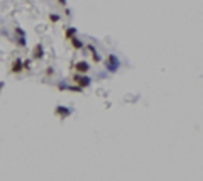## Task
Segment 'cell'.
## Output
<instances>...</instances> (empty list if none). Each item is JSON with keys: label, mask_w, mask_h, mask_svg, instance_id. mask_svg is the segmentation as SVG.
<instances>
[{"label": "cell", "mask_w": 203, "mask_h": 181, "mask_svg": "<svg viewBox=\"0 0 203 181\" xmlns=\"http://www.w3.org/2000/svg\"><path fill=\"white\" fill-rule=\"evenodd\" d=\"M73 83H76L80 88H86L90 85V78H86L83 73H74L73 75Z\"/></svg>", "instance_id": "6da1fadb"}, {"label": "cell", "mask_w": 203, "mask_h": 181, "mask_svg": "<svg viewBox=\"0 0 203 181\" xmlns=\"http://www.w3.org/2000/svg\"><path fill=\"white\" fill-rule=\"evenodd\" d=\"M44 58V51H43V44H36L34 46V51H32V59L39 61Z\"/></svg>", "instance_id": "7a4b0ae2"}, {"label": "cell", "mask_w": 203, "mask_h": 181, "mask_svg": "<svg viewBox=\"0 0 203 181\" xmlns=\"http://www.w3.org/2000/svg\"><path fill=\"white\" fill-rule=\"evenodd\" d=\"M107 68H109L110 71H117V68H119V59L114 56V54H110L109 59H107Z\"/></svg>", "instance_id": "3957f363"}, {"label": "cell", "mask_w": 203, "mask_h": 181, "mask_svg": "<svg viewBox=\"0 0 203 181\" xmlns=\"http://www.w3.org/2000/svg\"><path fill=\"white\" fill-rule=\"evenodd\" d=\"M22 70H24V61H22V59H15L14 63H12V66H10V73L17 75V73H20Z\"/></svg>", "instance_id": "277c9868"}, {"label": "cell", "mask_w": 203, "mask_h": 181, "mask_svg": "<svg viewBox=\"0 0 203 181\" xmlns=\"http://www.w3.org/2000/svg\"><path fill=\"white\" fill-rule=\"evenodd\" d=\"M90 70V65L86 61H78L74 65V73H86Z\"/></svg>", "instance_id": "5b68a950"}, {"label": "cell", "mask_w": 203, "mask_h": 181, "mask_svg": "<svg viewBox=\"0 0 203 181\" xmlns=\"http://www.w3.org/2000/svg\"><path fill=\"white\" fill-rule=\"evenodd\" d=\"M74 36H76V29H74V27H66L64 29V39H71V37H74Z\"/></svg>", "instance_id": "8992f818"}, {"label": "cell", "mask_w": 203, "mask_h": 181, "mask_svg": "<svg viewBox=\"0 0 203 181\" xmlns=\"http://www.w3.org/2000/svg\"><path fill=\"white\" fill-rule=\"evenodd\" d=\"M69 113H71V110H69V108H63V107H58V108H56V115H61V119L68 117Z\"/></svg>", "instance_id": "52a82bcc"}, {"label": "cell", "mask_w": 203, "mask_h": 181, "mask_svg": "<svg viewBox=\"0 0 203 181\" xmlns=\"http://www.w3.org/2000/svg\"><path fill=\"white\" fill-rule=\"evenodd\" d=\"M69 41H71V46H73L74 49H81V48H83V43H81L78 37H71Z\"/></svg>", "instance_id": "ba28073f"}, {"label": "cell", "mask_w": 203, "mask_h": 181, "mask_svg": "<svg viewBox=\"0 0 203 181\" xmlns=\"http://www.w3.org/2000/svg\"><path fill=\"white\" fill-rule=\"evenodd\" d=\"M59 19H61L59 15H56V14H49V20H51L53 24H56L58 20H59Z\"/></svg>", "instance_id": "9c48e42d"}, {"label": "cell", "mask_w": 203, "mask_h": 181, "mask_svg": "<svg viewBox=\"0 0 203 181\" xmlns=\"http://www.w3.org/2000/svg\"><path fill=\"white\" fill-rule=\"evenodd\" d=\"M58 3H59V5H63V7H66V0H58Z\"/></svg>", "instance_id": "30bf717a"}]
</instances>
